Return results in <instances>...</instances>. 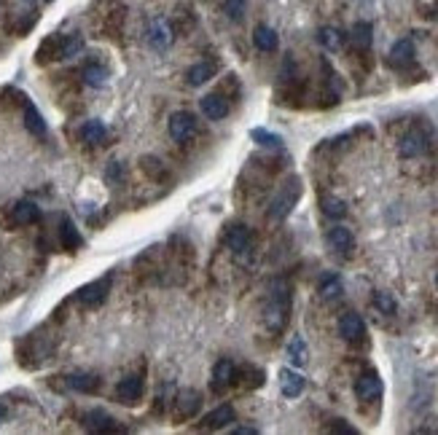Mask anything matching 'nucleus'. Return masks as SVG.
I'll list each match as a JSON object with an SVG mask.
<instances>
[{
	"label": "nucleus",
	"mask_w": 438,
	"mask_h": 435,
	"mask_svg": "<svg viewBox=\"0 0 438 435\" xmlns=\"http://www.w3.org/2000/svg\"><path fill=\"white\" fill-rule=\"evenodd\" d=\"M290 301H293V287L285 277L272 280V285L266 290V301H264V325L269 333H283L290 317Z\"/></svg>",
	"instance_id": "1"
},
{
	"label": "nucleus",
	"mask_w": 438,
	"mask_h": 435,
	"mask_svg": "<svg viewBox=\"0 0 438 435\" xmlns=\"http://www.w3.org/2000/svg\"><path fill=\"white\" fill-rule=\"evenodd\" d=\"M302 191H304V183L299 175H290L277 191H274L272 202H269V221L274 223H280V221H285L288 215L293 212V207L299 204V199H302Z\"/></svg>",
	"instance_id": "2"
},
{
	"label": "nucleus",
	"mask_w": 438,
	"mask_h": 435,
	"mask_svg": "<svg viewBox=\"0 0 438 435\" xmlns=\"http://www.w3.org/2000/svg\"><path fill=\"white\" fill-rule=\"evenodd\" d=\"M84 51V38L78 32H70V35H51L41 44V51H38V62L46 60H70Z\"/></svg>",
	"instance_id": "3"
},
{
	"label": "nucleus",
	"mask_w": 438,
	"mask_h": 435,
	"mask_svg": "<svg viewBox=\"0 0 438 435\" xmlns=\"http://www.w3.org/2000/svg\"><path fill=\"white\" fill-rule=\"evenodd\" d=\"M430 148V137L425 129L420 126H411L406 135L401 137V145H398V153L404 156V159H417V156H425Z\"/></svg>",
	"instance_id": "4"
},
{
	"label": "nucleus",
	"mask_w": 438,
	"mask_h": 435,
	"mask_svg": "<svg viewBox=\"0 0 438 435\" xmlns=\"http://www.w3.org/2000/svg\"><path fill=\"white\" fill-rule=\"evenodd\" d=\"M382 395V376L374 368H366L358 379H355V398L363 403H371Z\"/></svg>",
	"instance_id": "5"
},
{
	"label": "nucleus",
	"mask_w": 438,
	"mask_h": 435,
	"mask_svg": "<svg viewBox=\"0 0 438 435\" xmlns=\"http://www.w3.org/2000/svg\"><path fill=\"white\" fill-rule=\"evenodd\" d=\"M110 285H113V274H105L103 280H94V283L81 287V290L76 293V299L81 301L84 306H100V304L108 299Z\"/></svg>",
	"instance_id": "6"
},
{
	"label": "nucleus",
	"mask_w": 438,
	"mask_h": 435,
	"mask_svg": "<svg viewBox=\"0 0 438 435\" xmlns=\"http://www.w3.org/2000/svg\"><path fill=\"white\" fill-rule=\"evenodd\" d=\"M169 135L178 143H188L191 137L197 135V119L188 110H178L169 116Z\"/></svg>",
	"instance_id": "7"
},
{
	"label": "nucleus",
	"mask_w": 438,
	"mask_h": 435,
	"mask_svg": "<svg viewBox=\"0 0 438 435\" xmlns=\"http://www.w3.org/2000/svg\"><path fill=\"white\" fill-rule=\"evenodd\" d=\"M224 240H226L228 250L234 255H247L253 250V234H250V228L242 223H234L226 228V234H224Z\"/></svg>",
	"instance_id": "8"
},
{
	"label": "nucleus",
	"mask_w": 438,
	"mask_h": 435,
	"mask_svg": "<svg viewBox=\"0 0 438 435\" xmlns=\"http://www.w3.org/2000/svg\"><path fill=\"white\" fill-rule=\"evenodd\" d=\"M328 247H331L336 255H342V258H349L352 250H355V237H352V231H349L347 226H333L328 228Z\"/></svg>",
	"instance_id": "9"
},
{
	"label": "nucleus",
	"mask_w": 438,
	"mask_h": 435,
	"mask_svg": "<svg viewBox=\"0 0 438 435\" xmlns=\"http://www.w3.org/2000/svg\"><path fill=\"white\" fill-rule=\"evenodd\" d=\"M143 387H146V382H143V376L140 374L124 376L119 384H116V398H119L121 403L135 405L137 401L143 398Z\"/></svg>",
	"instance_id": "10"
},
{
	"label": "nucleus",
	"mask_w": 438,
	"mask_h": 435,
	"mask_svg": "<svg viewBox=\"0 0 438 435\" xmlns=\"http://www.w3.org/2000/svg\"><path fill=\"white\" fill-rule=\"evenodd\" d=\"M414 57H417L414 41L401 38V41H398V44L390 48V54H387V65H390V67H395V70H406L408 65H414Z\"/></svg>",
	"instance_id": "11"
},
{
	"label": "nucleus",
	"mask_w": 438,
	"mask_h": 435,
	"mask_svg": "<svg viewBox=\"0 0 438 435\" xmlns=\"http://www.w3.org/2000/svg\"><path fill=\"white\" fill-rule=\"evenodd\" d=\"M339 336L349 342V344H355V342H361L363 336H366V323H363V317L358 312H347V315L339 317Z\"/></svg>",
	"instance_id": "12"
},
{
	"label": "nucleus",
	"mask_w": 438,
	"mask_h": 435,
	"mask_svg": "<svg viewBox=\"0 0 438 435\" xmlns=\"http://www.w3.org/2000/svg\"><path fill=\"white\" fill-rule=\"evenodd\" d=\"M237 420V411H234V405H218V408H212L210 414H205L202 417V430H224V427H228L231 422Z\"/></svg>",
	"instance_id": "13"
},
{
	"label": "nucleus",
	"mask_w": 438,
	"mask_h": 435,
	"mask_svg": "<svg viewBox=\"0 0 438 435\" xmlns=\"http://www.w3.org/2000/svg\"><path fill=\"white\" fill-rule=\"evenodd\" d=\"M84 427L91 430V433H119L121 430V424H116V420L108 411H100V408L84 414Z\"/></svg>",
	"instance_id": "14"
},
{
	"label": "nucleus",
	"mask_w": 438,
	"mask_h": 435,
	"mask_svg": "<svg viewBox=\"0 0 438 435\" xmlns=\"http://www.w3.org/2000/svg\"><path fill=\"white\" fill-rule=\"evenodd\" d=\"M172 41H175L172 25H169L167 19H153L151 30H148V44H151L156 51H165V48L172 46Z\"/></svg>",
	"instance_id": "15"
},
{
	"label": "nucleus",
	"mask_w": 438,
	"mask_h": 435,
	"mask_svg": "<svg viewBox=\"0 0 438 435\" xmlns=\"http://www.w3.org/2000/svg\"><path fill=\"white\" fill-rule=\"evenodd\" d=\"M199 408H202V395H199L197 390L181 392V395L175 398V420L178 422L191 420V417H197Z\"/></svg>",
	"instance_id": "16"
},
{
	"label": "nucleus",
	"mask_w": 438,
	"mask_h": 435,
	"mask_svg": "<svg viewBox=\"0 0 438 435\" xmlns=\"http://www.w3.org/2000/svg\"><path fill=\"white\" fill-rule=\"evenodd\" d=\"M234 382H237V365L228 361V358L215 363V368H212V390L226 392Z\"/></svg>",
	"instance_id": "17"
},
{
	"label": "nucleus",
	"mask_w": 438,
	"mask_h": 435,
	"mask_svg": "<svg viewBox=\"0 0 438 435\" xmlns=\"http://www.w3.org/2000/svg\"><path fill=\"white\" fill-rule=\"evenodd\" d=\"M65 384H67L70 390L84 392V395H91V392H97L100 387H103V379H100L97 374H86V371H78V374L65 376Z\"/></svg>",
	"instance_id": "18"
},
{
	"label": "nucleus",
	"mask_w": 438,
	"mask_h": 435,
	"mask_svg": "<svg viewBox=\"0 0 438 435\" xmlns=\"http://www.w3.org/2000/svg\"><path fill=\"white\" fill-rule=\"evenodd\" d=\"M304 387H307V379L299 371H293V368H283L280 371V392L285 398H299Z\"/></svg>",
	"instance_id": "19"
},
{
	"label": "nucleus",
	"mask_w": 438,
	"mask_h": 435,
	"mask_svg": "<svg viewBox=\"0 0 438 435\" xmlns=\"http://www.w3.org/2000/svg\"><path fill=\"white\" fill-rule=\"evenodd\" d=\"M199 108H202V113L210 121H221L224 116H228V103L221 94H205L199 100Z\"/></svg>",
	"instance_id": "20"
},
{
	"label": "nucleus",
	"mask_w": 438,
	"mask_h": 435,
	"mask_svg": "<svg viewBox=\"0 0 438 435\" xmlns=\"http://www.w3.org/2000/svg\"><path fill=\"white\" fill-rule=\"evenodd\" d=\"M11 218H14L16 226H30L35 221H41V207L30 202V199H22V202H16L14 210H11Z\"/></svg>",
	"instance_id": "21"
},
{
	"label": "nucleus",
	"mask_w": 438,
	"mask_h": 435,
	"mask_svg": "<svg viewBox=\"0 0 438 435\" xmlns=\"http://www.w3.org/2000/svg\"><path fill=\"white\" fill-rule=\"evenodd\" d=\"M215 73H218V65H215V62H199V65H191V67L186 70V81H188L191 86H202V84H207Z\"/></svg>",
	"instance_id": "22"
},
{
	"label": "nucleus",
	"mask_w": 438,
	"mask_h": 435,
	"mask_svg": "<svg viewBox=\"0 0 438 435\" xmlns=\"http://www.w3.org/2000/svg\"><path fill=\"white\" fill-rule=\"evenodd\" d=\"M253 44H256L258 51H274V48L280 46V38H277V32H274L272 27L258 25L256 30H253Z\"/></svg>",
	"instance_id": "23"
},
{
	"label": "nucleus",
	"mask_w": 438,
	"mask_h": 435,
	"mask_svg": "<svg viewBox=\"0 0 438 435\" xmlns=\"http://www.w3.org/2000/svg\"><path fill=\"white\" fill-rule=\"evenodd\" d=\"M60 242L65 250H78L81 247V234H78L76 223L70 221V218H62V226H60Z\"/></svg>",
	"instance_id": "24"
},
{
	"label": "nucleus",
	"mask_w": 438,
	"mask_h": 435,
	"mask_svg": "<svg viewBox=\"0 0 438 435\" xmlns=\"http://www.w3.org/2000/svg\"><path fill=\"white\" fill-rule=\"evenodd\" d=\"M105 124L100 119H89L84 126H81V137H84V143H89V145H100L103 140H105Z\"/></svg>",
	"instance_id": "25"
},
{
	"label": "nucleus",
	"mask_w": 438,
	"mask_h": 435,
	"mask_svg": "<svg viewBox=\"0 0 438 435\" xmlns=\"http://www.w3.org/2000/svg\"><path fill=\"white\" fill-rule=\"evenodd\" d=\"M352 44H355V48L358 51H368L371 48V41H374V27L368 25V22H358L355 27H352Z\"/></svg>",
	"instance_id": "26"
},
{
	"label": "nucleus",
	"mask_w": 438,
	"mask_h": 435,
	"mask_svg": "<svg viewBox=\"0 0 438 435\" xmlns=\"http://www.w3.org/2000/svg\"><path fill=\"white\" fill-rule=\"evenodd\" d=\"M25 126H27L35 137H46V121L32 103H25Z\"/></svg>",
	"instance_id": "27"
},
{
	"label": "nucleus",
	"mask_w": 438,
	"mask_h": 435,
	"mask_svg": "<svg viewBox=\"0 0 438 435\" xmlns=\"http://www.w3.org/2000/svg\"><path fill=\"white\" fill-rule=\"evenodd\" d=\"M320 210H323L326 218L339 221V218H344V215H347V204H344L339 196H323V199H320Z\"/></svg>",
	"instance_id": "28"
},
{
	"label": "nucleus",
	"mask_w": 438,
	"mask_h": 435,
	"mask_svg": "<svg viewBox=\"0 0 438 435\" xmlns=\"http://www.w3.org/2000/svg\"><path fill=\"white\" fill-rule=\"evenodd\" d=\"M318 41L326 51H339V48L344 46V32L336 30V27H323V30L318 32Z\"/></svg>",
	"instance_id": "29"
},
{
	"label": "nucleus",
	"mask_w": 438,
	"mask_h": 435,
	"mask_svg": "<svg viewBox=\"0 0 438 435\" xmlns=\"http://www.w3.org/2000/svg\"><path fill=\"white\" fill-rule=\"evenodd\" d=\"M342 280L336 277V274H326L323 280H320V285H318V293H320V299H326V301H331V299H339L342 296Z\"/></svg>",
	"instance_id": "30"
},
{
	"label": "nucleus",
	"mask_w": 438,
	"mask_h": 435,
	"mask_svg": "<svg viewBox=\"0 0 438 435\" xmlns=\"http://www.w3.org/2000/svg\"><path fill=\"white\" fill-rule=\"evenodd\" d=\"M309 358V352H307V342H304L302 336H293L290 339V344H288V361L293 363L296 368H302L304 363Z\"/></svg>",
	"instance_id": "31"
},
{
	"label": "nucleus",
	"mask_w": 438,
	"mask_h": 435,
	"mask_svg": "<svg viewBox=\"0 0 438 435\" xmlns=\"http://www.w3.org/2000/svg\"><path fill=\"white\" fill-rule=\"evenodd\" d=\"M84 81H86L89 86H94V89H100V86L108 84V70L100 67V65H86V67H84Z\"/></svg>",
	"instance_id": "32"
},
{
	"label": "nucleus",
	"mask_w": 438,
	"mask_h": 435,
	"mask_svg": "<svg viewBox=\"0 0 438 435\" xmlns=\"http://www.w3.org/2000/svg\"><path fill=\"white\" fill-rule=\"evenodd\" d=\"M250 140H256L258 145H264V148H283V137L274 135V132H266V129H253Z\"/></svg>",
	"instance_id": "33"
},
{
	"label": "nucleus",
	"mask_w": 438,
	"mask_h": 435,
	"mask_svg": "<svg viewBox=\"0 0 438 435\" xmlns=\"http://www.w3.org/2000/svg\"><path fill=\"white\" fill-rule=\"evenodd\" d=\"M374 306H377L382 315H395V309H398V304H395L393 293H387V290H377L374 293Z\"/></svg>",
	"instance_id": "34"
},
{
	"label": "nucleus",
	"mask_w": 438,
	"mask_h": 435,
	"mask_svg": "<svg viewBox=\"0 0 438 435\" xmlns=\"http://www.w3.org/2000/svg\"><path fill=\"white\" fill-rule=\"evenodd\" d=\"M245 8H247V0H226L224 3V14L231 22H242L245 19Z\"/></svg>",
	"instance_id": "35"
},
{
	"label": "nucleus",
	"mask_w": 438,
	"mask_h": 435,
	"mask_svg": "<svg viewBox=\"0 0 438 435\" xmlns=\"http://www.w3.org/2000/svg\"><path fill=\"white\" fill-rule=\"evenodd\" d=\"M328 430H331V433H347V435H358V430H355V427H349V424H344V422L342 420H336L331 424V427H328Z\"/></svg>",
	"instance_id": "36"
},
{
	"label": "nucleus",
	"mask_w": 438,
	"mask_h": 435,
	"mask_svg": "<svg viewBox=\"0 0 438 435\" xmlns=\"http://www.w3.org/2000/svg\"><path fill=\"white\" fill-rule=\"evenodd\" d=\"M121 178H124V167L119 162H110V167H108V181H121Z\"/></svg>",
	"instance_id": "37"
},
{
	"label": "nucleus",
	"mask_w": 438,
	"mask_h": 435,
	"mask_svg": "<svg viewBox=\"0 0 438 435\" xmlns=\"http://www.w3.org/2000/svg\"><path fill=\"white\" fill-rule=\"evenodd\" d=\"M234 435H256L258 430L256 427H237V430H231Z\"/></svg>",
	"instance_id": "38"
},
{
	"label": "nucleus",
	"mask_w": 438,
	"mask_h": 435,
	"mask_svg": "<svg viewBox=\"0 0 438 435\" xmlns=\"http://www.w3.org/2000/svg\"><path fill=\"white\" fill-rule=\"evenodd\" d=\"M6 420V403H3V401H0V422Z\"/></svg>",
	"instance_id": "39"
},
{
	"label": "nucleus",
	"mask_w": 438,
	"mask_h": 435,
	"mask_svg": "<svg viewBox=\"0 0 438 435\" xmlns=\"http://www.w3.org/2000/svg\"><path fill=\"white\" fill-rule=\"evenodd\" d=\"M25 3H27V6H32V3H35V0H25Z\"/></svg>",
	"instance_id": "40"
},
{
	"label": "nucleus",
	"mask_w": 438,
	"mask_h": 435,
	"mask_svg": "<svg viewBox=\"0 0 438 435\" xmlns=\"http://www.w3.org/2000/svg\"><path fill=\"white\" fill-rule=\"evenodd\" d=\"M436 287H438V271H436Z\"/></svg>",
	"instance_id": "41"
},
{
	"label": "nucleus",
	"mask_w": 438,
	"mask_h": 435,
	"mask_svg": "<svg viewBox=\"0 0 438 435\" xmlns=\"http://www.w3.org/2000/svg\"><path fill=\"white\" fill-rule=\"evenodd\" d=\"M46 3H51V0H46Z\"/></svg>",
	"instance_id": "42"
}]
</instances>
